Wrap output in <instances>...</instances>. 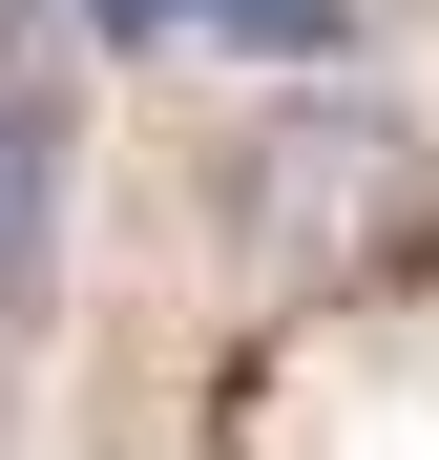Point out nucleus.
<instances>
[{
    "label": "nucleus",
    "mask_w": 439,
    "mask_h": 460,
    "mask_svg": "<svg viewBox=\"0 0 439 460\" xmlns=\"http://www.w3.org/2000/svg\"><path fill=\"white\" fill-rule=\"evenodd\" d=\"M418 230V126L398 105H272L231 146V252L251 272H377Z\"/></svg>",
    "instance_id": "nucleus-1"
},
{
    "label": "nucleus",
    "mask_w": 439,
    "mask_h": 460,
    "mask_svg": "<svg viewBox=\"0 0 439 460\" xmlns=\"http://www.w3.org/2000/svg\"><path fill=\"white\" fill-rule=\"evenodd\" d=\"M42 209H63V105L0 84V335L42 314Z\"/></svg>",
    "instance_id": "nucleus-2"
},
{
    "label": "nucleus",
    "mask_w": 439,
    "mask_h": 460,
    "mask_svg": "<svg viewBox=\"0 0 439 460\" xmlns=\"http://www.w3.org/2000/svg\"><path fill=\"white\" fill-rule=\"evenodd\" d=\"M84 22H105V42H189L209 0H84Z\"/></svg>",
    "instance_id": "nucleus-3"
},
{
    "label": "nucleus",
    "mask_w": 439,
    "mask_h": 460,
    "mask_svg": "<svg viewBox=\"0 0 439 460\" xmlns=\"http://www.w3.org/2000/svg\"><path fill=\"white\" fill-rule=\"evenodd\" d=\"M22 22H42V0H0V84H22Z\"/></svg>",
    "instance_id": "nucleus-4"
}]
</instances>
